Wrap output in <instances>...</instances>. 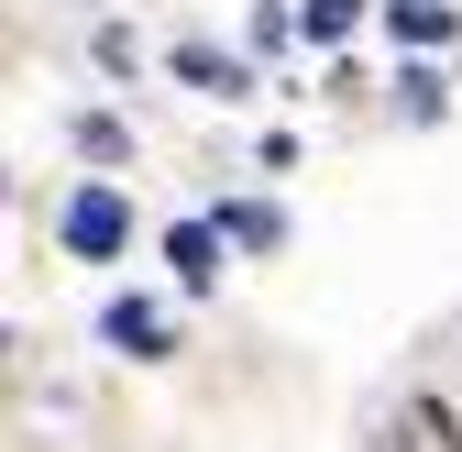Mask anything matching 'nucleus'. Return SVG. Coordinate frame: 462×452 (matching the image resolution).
Masks as SVG:
<instances>
[{
  "label": "nucleus",
  "instance_id": "0eeeda50",
  "mask_svg": "<svg viewBox=\"0 0 462 452\" xmlns=\"http://www.w3.org/2000/svg\"><path fill=\"white\" fill-rule=\"evenodd\" d=\"M209 232L231 243V265H264V254H286V210L264 188H243V199H209Z\"/></svg>",
  "mask_w": 462,
  "mask_h": 452
},
{
  "label": "nucleus",
  "instance_id": "f8f14e48",
  "mask_svg": "<svg viewBox=\"0 0 462 452\" xmlns=\"http://www.w3.org/2000/svg\"><path fill=\"white\" fill-rule=\"evenodd\" d=\"M243 55L254 67H286V55H298V0H254L243 12Z\"/></svg>",
  "mask_w": 462,
  "mask_h": 452
},
{
  "label": "nucleus",
  "instance_id": "9d476101",
  "mask_svg": "<svg viewBox=\"0 0 462 452\" xmlns=\"http://www.w3.org/2000/svg\"><path fill=\"white\" fill-rule=\"evenodd\" d=\"M364 23H385V0H298V44L309 55H341Z\"/></svg>",
  "mask_w": 462,
  "mask_h": 452
},
{
  "label": "nucleus",
  "instance_id": "7ed1b4c3",
  "mask_svg": "<svg viewBox=\"0 0 462 452\" xmlns=\"http://www.w3.org/2000/svg\"><path fill=\"white\" fill-rule=\"evenodd\" d=\"M165 78L177 89H199V99H220V110H243L264 78H254V55L243 44H209V33H188V44H165Z\"/></svg>",
  "mask_w": 462,
  "mask_h": 452
},
{
  "label": "nucleus",
  "instance_id": "423d86ee",
  "mask_svg": "<svg viewBox=\"0 0 462 452\" xmlns=\"http://www.w3.org/2000/svg\"><path fill=\"white\" fill-rule=\"evenodd\" d=\"M385 110L408 133H440L451 122V67H440V55H396V67H385Z\"/></svg>",
  "mask_w": 462,
  "mask_h": 452
},
{
  "label": "nucleus",
  "instance_id": "39448f33",
  "mask_svg": "<svg viewBox=\"0 0 462 452\" xmlns=\"http://www.w3.org/2000/svg\"><path fill=\"white\" fill-rule=\"evenodd\" d=\"M165 287H177V298H209L220 287V276H231V243L209 232V210H188V221H165Z\"/></svg>",
  "mask_w": 462,
  "mask_h": 452
},
{
  "label": "nucleus",
  "instance_id": "f03ea898",
  "mask_svg": "<svg viewBox=\"0 0 462 452\" xmlns=\"http://www.w3.org/2000/svg\"><path fill=\"white\" fill-rule=\"evenodd\" d=\"M99 343L122 353V364H177V343H188V298L177 287H122L99 309Z\"/></svg>",
  "mask_w": 462,
  "mask_h": 452
},
{
  "label": "nucleus",
  "instance_id": "f257e3e1",
  "mask_svg": "<svg viewBox=\"0 0 462 452\" xmlns=\"http://www.w3.org/2000/svg\"><path fill=\"white\" fill-rule=\"evenodd\" d=\"M55 254L67 265H122L133 254V177H78L55 199Z\"/></svg>",
  "mask_w": 462,
  "mask_h": 452
},
{
  "label": "nucleus",
  "instance_id": "1a4fd4ad",
  "mask_svg": "<svg viewBox=\"0 0 462 452\" xmlns=\"http://www.w3.org/2000/svg\"><path fill=\"white\" fill-rule=\"evenodd\" d=\"M385 44H396V55H440V67H451L462 0H385Z\"/></svg>",
  "mask_w": 462,
  "mask_h": 452
},
{
  "label": "nucleus",
  "instance_id": "9b49d317",
  "mask_svg": "<svg viewBox=\"0 0 462 452\" xmlns=\"http://www.w3.org/2000/svg\"><path fill=\"white\" fill-rule=\"evenodd\" d=\"M88 67H99L110 89H143V67H165V55H143L133 23H88Z\"/></svg>",
  "mask_w": 462,
  "mask_h": 452
},
{
  "label": "nucleus",
  "instance_id": "6e6552de",
  "mask_svg": "<svg viewBox=\"0 0 462 452\" xmlns=\"http://www.w3.org/2000/svg\"><path fill=\"white\" fill-rule=\"evenodd\" d=\"M67 155L88 165V177H133V122L110 99H88V110H67Z\"/></svg>",
  "mask_w": 462,
  "mask_h": 452
},
{
  "label": "nucleus",
  "instance_id": "20e7f679",
  "mask_svg": "<svg viewBox=\"0 0 462 452\" xmlns=\"http://www.w3.org/2000/svg\"><path fill=\"white\" fill-rule=\"evenodd\" d=\"M364 452H462V409L440 398V386H408L385 419H374V441Z\"/></svg>",
  "mask_w": 462,
  "mask_h": 452
}]
</instances>
